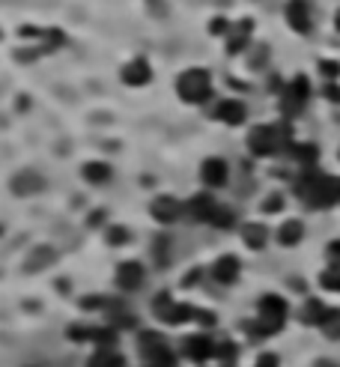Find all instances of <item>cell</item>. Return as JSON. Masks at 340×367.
Segmentation results:
<instances>
[{"instance_id": "30bf717a", "label": "cell", "mask_w": 340, "mask_h": 367, "mask_svg": "<svg viewBox=\"0 0 340 367\" xmlns=\"http://www.w3.org/2000/svg\"><path fill=\"white\" fill-rule=\"evenodd\" d=\"M149 212H153V218L156 221H161V224H170V221H176L182 215V204L180 200H173V197H156L153 200V206H149Z\"/></svg>"}, {"instance_id": "603a6c76", "label": "cell", "mask_w": 340, "mask_h": 367, "mask_svg": "<svg viewBox=\"0 0 340 367\" xmlns=\"http://www.w3.org/2000/svg\"><path fill=\"white\" fill-rule=\"evenodd\" d=\"M320 328L325 332V337L337 340V337H340V311H337V308H329V313H325V320H322Z\"/></svg>"}, {"instance_id": "836d02e7", "label": "cell", "mask_w": 340, "mask_h": 367, "mask_svg": "<svg viewBox=\"0 0 340 367\" xmlns=\"http://www.w3.org/2000/svg\"><path fill=\"white\" fill-rule=\"evenodd\" d=\"M257 367H278V359H275V356H260Z\"/></svg>"}, {"instance_id": "ac0fdd59", "label": "cell", "mask_w": 340, "mask_h": 367, "mask_svg": "<svg viewBox=\"0 0 340 367\" xmlns=\"http://www.w3.org/2000/svg\"><path fill=\"white\" fill-rule=\"evenodd\" d=\"M54 260H57V251L51 245H39L27 257V266H24V269H27V272H39V269H45V266H51Z\"/></svg>"}, {"instance_id": "f1b7e54d", "label": "cell", "mask_w": 340, "mask_h": 367, "mask_svg": "<svg viewBox=\"0 0 340 367\" xmlns=\"http://www.w3.org/2000/svg\"><path fill=\"white\" fill-rule=\"evenodd\" d=\"M236 352H239V349H236V344H230V340H224V344L215 349V356H218L221 361H233V359H236Z\"/></svg>"}, {"instance_id": "1f68e13d", "label": "cell", "mask_w": 340, "mask_h": 367, "mask_svg": "<svg viewBox=\"0 0 340 367\" xmlns=\"http://www.w3.org/2000/svg\"><path fill=\"white\" fill-rule=\"evenodd\" d=\"M281 206H284V197L281 194H275V197H269L266 204H263V209H266V212H275V209H281Z\"/></svg>"}, {"instance_id": "4dcf8cb0", "label": "cell", "mask_w": 340, "mask_h": 367, "mask_svg": "<svg viewBox=\"0 0 340 367\" xmlns=\"http://www.w3.org/2000/svg\"><path fill=\"white\" fill-rule=\"evenodd\" d=\"M329 266H332V269H340V242L329 245Z\"/></svg>"}, {"instance_id": "d4e9b609", "label": "cell", "mask_w": 340, "mask_h": 367, "mask_svg": "<svg viewBox=\"0 0 340 367\" xmlns=\"http://www.w3.org/2000/svg\"><path fill=\"white\" fill-rule=\"evenodd\" d=\"M293 156L305 164V168H310L313 161H317V156H320V149L313 147V144H305V147H293Z\"/></svg>"}, {"instance_id": "ba28073f", "label": "cell", "mask_w": 340, "mask_h": 367, "mask_svg": "<svg viewBox=\"0 0 340 367\" xmlns=\"http://www.w3.org/2000/svg\"><path fill=\"white\" fill-rule=\"evenodd\" d=\"M185 356L191 359V361H209L212 356H215V347H212V340L209 335H191V337H185Z\"/></svg>"}, {"instance_id": "5bb4252c", "label": "cell", "mask_w": 340, "mask_h": 367, "mask_svg": "<svg viewBox=\"0 0 340 367\" xmlns=\"http://www.w3.org/2000/svg\"><path fill=\"white\" fill-rule=\"evenodd\" d=\"M251 30H254V27H251V18L233 24V27H230V39H227V54L245 51V45H248V39H251Z\"/></svg>"}, {"instance_id": "52a82bcc", "label": "cell", "mask_w": 340, "mask_h": 367, "mask_svg": "<svg viewBox=\"0 0 340 367\" xmlns=\"http://www.w3.org/2000/svg\"><path fill=\"white\" fill-rule=\"evenodd\" d=\"M149 78H153V69H149V63L144 57H134L132 63H125L122 66V84L144 87V84H149Z\"/></svg>"}, {"instance_id": "8fae6325", "label": "cell", "mask_w": 340, "mask_h": 367, "mask_svg": "<svg viewBox=\"0 0 340 367\" xmlns=\"http://www.w3.org/2000/svg\"><path fill=\"white\" fill-rule=\"evenodd\" d=\"M287 21L296 33H308L310 30V9H308L305 0H289L287 4Z\"/></svg>"}, {"instance_id": "44dd1931", "label": "cell", "mask_w": 340, "mask_h": 367, "mask_svg": "<svg viewBox=\"0 0 340 367\" xmlns=\"http://www.w3.org/2000/svg\"><path fill=\"white\" fill-rule=\"evenodd\" d=\"M325 313H329V308H325L320 299H310V301H305V308H301V323H308V325H322Z\"/></svg>"}, {"instance_id": "d6a6232c", "label": "cell", "mask_w": 340, "mask_h": 367, "mask_svg": "<svg viewBox=\"0 0 340 367\" xmlns=\"http://www.w3.org/2000/svg\"><path fill=\"white\" fill-rule=\"evenodd\" d=\"M209 30H212V33H224V30H227V21H224V18H212Z\"/></svg>"}, {"instance_id": "8992f818", "label": "cell", "mask_w": 340, "mask_h": 367, "mask_svg": "<svg viewBox=\"0 0 340 367\" xmlns=\"http://www.w3.org/2000/svg\"><path fill=\"white\" fill-rule=\"evenodd\" d=\"M9 188H12V194H18V197H30V194L45 192V180L36 170H18L12 176Z\"/></svg>"}, {"instance_id": "4fadbf2b", "label": "cell", "mask_w": 340, "mask_h": 367, "mask_svg": "<svg viewBox=\"0 0 340 367\" xmlns=\"http://www.w3.org/2000/svg\"><path fill=\"white\" fill-rule=\"evenodd\" d=\"M188 215H191L194 221H209L212 224V218H215V209H218V204L212 200L209 194H197L194 200H188Z\"/></svg>"}, {"instance_id": "7c38bea8", "label": "cell", "mask_w": 340, "mask_h": 367, "mask_svg": "<svg viewBox=\"0 0 340 367\" xmlns=\"http://www.w3.org/2000/svg\"><path fill=\"white\" fill-rule=\"evenodd\" d=\"M260 316H263V320H269V323L284 325V320H287V301L281 296H263L260 299Z\"/></svg>"}, {"instance_id": "7402d4cb", "label": "cell", "mask_w": 340, "mask_h": 367, "mask_svg": "<svg viewBox=\"0 0 340 367\" xmlns=\"http://www.w3.org/2000/svg\"><path fill=\"white\" fill-rule=\"evenodd\" d=\"M84 180L93 182V185H102V182L111 180V168L105 161H87L84 164Z\"/></svg>"}, {"instance_id": "d6986e66", "label": "cell", "mask_w": 340, "mask_h": 367, "mask_svg": "<svg viewBox=\"0 0 340 367\" xmlns=\"http://www.w3.org/2000/svg\"><path fill=\"white\" fill-rule=\"evenodd\" d=\"M301 236H305V224H301V221H284L281 224V230H278V242L281 245H298L301 242Z\"/></svg>"}, {"instance_id": "7a4b0ae2", "label": "cell", "mask_w": 340, "mask_h": 367, "mask_svg": "<svg viewBox=\"0 0 340 367\" xmlns=\"http://www.w3.org/2000/svg\"><path fill=\"white\" fill-rule=\"evenodd\" d=\"M284 144H289V125H257L248 135V149L254 156H272Z\"/></svg>"}, {"instance_id": "9c48e42d", "label": "cell", "mask_w": 340, "mask_h": 367, "mask_svg": "<svg viewBox=\"0 0 340 367\" xmlns=\"http://www.w3.org/2000/svg\"><path fill=\"white\" fill-rule=\"evenodd\" d=\"M144 266L141 263H134V260H125V263H120L117 266V284L122 287V290H137L144 284Z\"/></svg>"}, {"instance_id": "6da1fadb", "label": "cell", "mask_w": 340, "mask_h": 367, "mask_svg": "<svg viewBox=\"0 0 340 367\" xmlns=\"http://www.w3.org/2000/svg\"><path fill=\"white\" fill-rule=\"evenodd\" d=\"M298 197L308 206H332L340 200V180L334 176H322V173H308L298 182Z\"/></svg>"}, {"instance_id": "e0dca14e", "label": "cell", "mask_w": 340, "mask_h": 367, "mask_svg": "<svg viewBox=\"0 0 340 367\" xmlns=\"http://www.w3.org/2000/svg\"><path fill=\"white\" fill-rule=\"evenodd\" d=\"M215 117L221 123H227V125H239V123H245V105L239 102V99H227V102L218 105Z\"/></svg>"}, {"instance_id": "4316f807", "label": "cell", "mask_w": 340, "mask_h": 367, "mask_svg": "<svg viewBox=\"0 0 340 367\" xmlns=\"http://www.w3.org/2000/svg\"><path fill=\"white\" fill-rule=\"evenodd\" d=\"M320 284H322L325 290H340V269H329V272H322Z\"/></svg>"}, {"instance_id": "f35d334b", "label": "cell", "mask_w": 340, "mask_h": 367, "mask_svg": "<svg viewBox=\"0 0 340 367\" xmlns=\"http://www.w3.org/2000/svg\"><path fill=\"white\" fill-rule=\"evenodd\" d=\"M334 27L340 30V9H337V15H334Z\"/></svg>"}, {"instance_id": "484cf974", "label": "cell", "mask_w": 340, "mask_h": 367, "mask_svg": "<svg viewBox=\"0 0 340 367\" xmlns=\"http://www.w3.org/2000/svg\"><path fill=\"white\" fill-rule=\"evenodd\" d=\"M212 224H215V227H233V224H236V212L227 209V206H218V209H215V218H212Z\"/></svg>"}, {"instance_id": "3957f363", "label": "cell", "mask_w": 340, "mask_h": 367, "mask_svg": "<svg viewBox=\"0 0 340 367\" xmlns=\"http://www.w3.org/2000/svg\"><path fill=\"white\" fill-rule=\"evenodd\" d=\"M176 90H180L182 102L200 105V102H206V96H212V75L206 69H188L180 75Z\"/></svg>"}, {"instance_id": "ab89813d", "label": "cell", "mask_w": 340, "mask_h": 367, "mask_svg": "<svg viewBox=\"0 0 340 367\" xmlns=\"http://www.w3.org/2000/svg\"><path fill=\"white\" fill-rule=\"evenodd\" d=\"M0 233H4V227H0Z\"/></svg>"}, {"instance_id": "f546056e", "label": "cell", "mask_w": 340, "mask_h": 367, "mask_svg": "<svg viewBox=\"0 0 340 367\" xmlns=\"http://www.w3.org/2000/svg\"><path fill=\"white\" fill-rule=\"evenodd\" d=\"M320 69H322L325 78H337V75H340V63H334V60H322Z\"/></svg>"}, {"instance_id": "277c9868", "label": "cell", "mask_w": 340, "mask_h": 367, "mask_svg": "<svg viewBox=\"0 0 340 367\" xmlns=\"http://www.w3.org/2000/svg\"><path fill=\"white\" fill-rule=\"evenodd\" d=\"M308 93H310L308 78H305V75H296L293 84H289L284 90V96H281V111L287 113V117L298 113L301 108H305V102H308Z\"/></svg>"}, {"instance_id": "e575fe53", "label": "cell", "mask_w": 340, "mask_h": 367, "mask_svg": "<svg viewBox=\"0 0 340 367\" xmlns=\"http://www.w3.org/2000/svg\"><path fill=\"white\" fill-rule=\"evenodd\" d=\"M325 99H332V102H340V87H325Z\"/></svg>"}, {"instance_id": "9a60e30c", "label": "cell", "mask_w": 340, "mask_h": 367, "mask_svg": "<svg viewBox=\"0 0 340 367\" xmlns=\"http://www.w3.org/2000/svg\"><path fill=\"white\" fill-rule=\"evenodd\" d=\"M212 278H215L218 284H233L236 278H239V260L233 254L218 257V263L212 266Z\"/></svg>"}, {"instance_id": "ffe728a7", "label": "cell", "mask_w": 340, "mask_h": 367, "mask_svg": "<svg viewBox=\"0 0 340 367\" xmlns=\"http://www.w3.org/2000/svg\"><path fill=\"white\" fill-rule=\"evenodd\" d=\"M242 239H245V245L248 248H263L266 245V239H269V230H266V224H245L242 227Z\"/></svg>"}, {"instance_id": "74e56055", "label": "cell", "mask_w": 340, "mask_h": 367, "mask_svg": "<svg viewBox=\"0 0 340 367\" xmlns=\"http://www.w3.org/2000/svg\"><path fill=\"white\" fill-rule=\"evenodd\" d=\"M317 367H337V364H332V361H325V359H322V361H317Z\"/></svg>"}, {"instance_id": "d590c367", "label": "cell", "mask_w": 340, "mask_h": 367, "mask_svg": "<svg viewBox=\"0 0 340 367\" xmlns=\"http://www.w3.org/2000/svg\"><path fill=\"white\" fill-rule=\"evenodd\" d=\"M102 218H105V212H102V209H96V212L90 215V218H87V224L96 227V224H102Z\"/></svg>"}, {"instance_id": "cb8c5ba5", "label": "cell", "mask_w": 340, "mask_h": 367, "mask_svg": "<svg viewBox=\"0 0 340 367\" xmlns=\"http://www.w3.org/2000/svg\"><path fill=\"white\" fill-rule=\"evenodd\" d=\"M90 367H122V356H117L111 349H99L90 359Z\"/></svg>"}, {"instance_id": "8d00e7d4", "label": "cell", "mask_w": 340, "mask_h": 367, "mask_svg": "<svg viewBox=\"0 0 340 367\" xmlns=\"http://www.w3.org/2000/svg\"><path fill=\"white\" fill-rule=\"evenodd\" d=\"M149 9H153V15H165L168 6H158V0H149Z\"/></svg>"}, {"instance_id": "5b68a950", "label": "cell", "mask_w": 340, "mask_h": 367, "mask_svg": "<svg viewBox=\"0 0 340 367\" xmlns=\"http://www.w3.org/2000/svg\"><path fill=\"white\" fill-rule=\"evenodd\" d=\"M141 352L153 361V367H173L170 349H168L165 340H161V335H156V332H144L141 335Z\"/></svg>"}, {"instance_id": "2e32d148", "label": "cell", "mask_w": 340, "mask_h": 367, "mask_svg": "<svg viewBox=\"0 0 340 367\" xmlns=\"http://www.w3.org/2000/svg\"><path fill=\"white\" fill-rule=\"evenodd\" d=\"M200 176H203V182L212 185V188H218L227 182V164L221 158H206L203 161V168H200Z\"/></svg>"}, {"instance_id": "83f0119b", "label": "cell", "mask_w": 340, "mask_h": 367, "mask_svg": "<svg viewBox=\"0 0 340 367\" xmlns=\"http://www.w3.org/2000/svg\"><path fill=\"white\" fill-rule=\"evenodd\" d=\"M108 242L111 245H125V242H129V230H125V227H111V230H108Z\"/></svg>"}]
</instances>
